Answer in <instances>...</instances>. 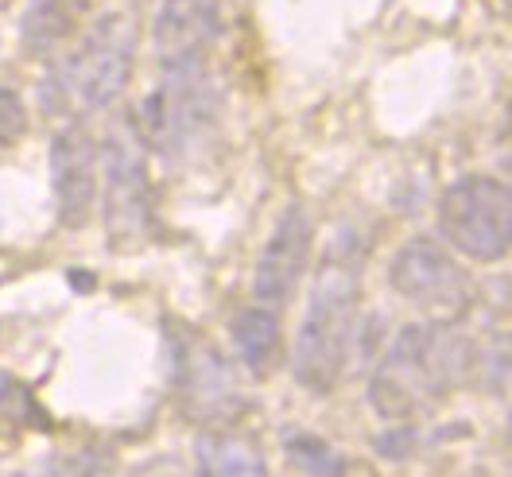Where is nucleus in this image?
<instances>
[{
  "instance_id": "obj_7",
  "label": "nucleus",
  "mask_w": 512,
  "mask_h": 477,
  "mask_svg": "<svg viewBox=\"0 0 512 477\" xmlns=\"http://www.w3.org/2000/svg\"><path fill=\"white\" fill-rule=\"evenodd\" d=\"M388 284L396 287V295L439 318H458L474 303V280L435 237L404 241L388 264Z\"/></svg>"
},
{
  "instance_id": "obj_6",
  "label": "nucleus",
  "mask_w": 512,
  "mask_h": 477,
  "mask_svg": "<svg viewBox=\"0 0 512 477\" xmlns=\"http://www.w3.org/2000/svg\"><path fill=\"white\" fill-rule=\"evenodd\" d=\"M443 245L478 264H497L512 253V187L493 175H462L439 198Z\"/></svg>"
},
{
  "instance_id": "obj_15",
  "label": "nucleus",
  "mask_w": 512,
  "mask_h": 477,
  "mask_svg": "<svg viewBox=\"0 0 512 477\" xmlns=\"http://www.w3.org/2000/svg\"><path fill=\"white\" fill-rule=\"evenodd\" d=\"M32 431H51V415L28 384L0 369V439H24Z\"/></svg>"
},
{
  "instance_id": "obj_2",
  "label": "nucleus",
  "mask_w": 512,
  "mask_h": 477,
  "mask_svg": "<svg viewBox=\"0 0 512 477\" xmlns=\"http://www.w3.org/2000/svg\"><path fill=\"white\" fill-rule=\"evenodd\" d=\"M369 322L361 318V256L338 241L315 276L303 322L291 346V373L315 396H330L365 350Z\"/></svg>"
},
{
  "instance_id": "obj_9",
  "label": "nucleus",
  "mask_w": 512,
  "mask_h": 477,
  "mask_svg": "<svg viewBox=\"0 0 512 477\" xmlns=\"http://www.w3.org/2000/svg\"><path fill=\"white\" fill-rule=\"evenodd\" d=\"M315 249V222L307 214V206L291 202L280 214V222L272 229V237L264 241L260 260L253 272V295L264 307H284L291 295L303 284V272L311 264Z\"/></svg>"
},
{
  "instance_id": "obj_19",
  "label": "nucleus",
  "mask_w": 512,
  "mask_h": 477,
  "mask_svg": "<svg viewBox=\"0 0 512 477\" xmlns=\"http://www.w3.org/2000/svg\"><path fill=\"white\" fill-rule=\"evenodd\" d=\"M412 443H416L412 423H392V431H384L381 439H377V450H381L384 458H404L412 450Z\"/></svg>"
},
{
  "instance_id": "obj_8",
  "label": "nucleus",
  "mask_w": 512,
  "mask_h": 477,
  "mask_svg": "<svg viewBox=\"0 0 512 477\" xmlns=\"http://www.w3.org/2000/svg\"><path fill=\"white\" fill-rule=\"evenodd\" d=\"M175 388H179V404L194 423H229L245 412V396L233 365L214 350L206 338H198L191 330H183L175 338Z\"/></svg>"
},
{
  "instance_id": "obj_10",
  "label": "nucleus",
  "mask_w": 512,
  "mask_h": 477,
  "mask_svg": "<svg viewBox=\"0 0 512 477\" xmlns=\"http://www.w3.org/2000/svg\"><path fill=\"white\" fill-rule=\"evenodd\" d=\"M51 187H55V214L66 229H82L90 222L101 191V152L82 125H66L55 132Z\"/></svg>"
},
{
  "instance_id": "obj_14",
  "label": "nucleus",
  "mask_w": 512,
  "mask_h": 477,
  "mask_svg": "<svg viewBox=\"0 0 512 477\" xmlns=\"http://www.w3.org/2000/svg\"><path fill=\"white\" fill-rule=\"evenodd\" d=\"M229 330H233V346L241 353L245 369L264 377L272 369L276 353H280V315H276V307H264V303L245 307V311L233 315Z\"/></svg>"
},
{
  "instance_id": "obj_18",
  "label": "nucleus",
  "mask_w": 512,
  "mask_h": 477,
  "mask_svg": "<svg viewBox=\"0 0 512 477\" xmlns=\"http://www.w3.org/2000/svg\"><path fill=\"white\" fill-rule=\"evenodd\" d=\"M28 132V109L16 90L0 86V148H12L20 136Z\"/></svg>"
},
{
  "instance_id": "obj_22",
  "label": "nucleus",
  "mask_w": 512,
  "mask_h": 477,
  "mask_svg": "<svg viewBox=\"0 0 512 477\" xmlns=\"http://www.w3.org/2000/svg\"><path fill=\"white\" fill-rule=\"evenodd\" d=\"M505 4H512V0H505Z\"/></svg>"
},
{
  "instance_id": "obj_13",
  "label": "nucleus",
  "mask_w": 512,
  "mask_h": 477,
  "mask_svg": "<svg viewBox=\"0 0 512 477\" xmlns=\"http://www.w3.org/2000/svg\"><path fill=\"white\" fill-rule=\"evenodd\" d=\"M194 454H198L202 477H272L260 446L241 439V435H229V431L198 435Z\"/></svg>"
},
{
  "instance_id": "obj_3",
  "label": "nucleus",
  "mask_w": 512,
  "mask_h": 477,
  "mask_svg": "<svg viewBox=\"0 0 512 477\" xmlns=\"http://www.w3.org/2000/svg\"><path fill=\"white\" fill-rule=\"evenodd\" d=\"M136 63V24L113 12L101 16L82 43L59 59L39 82V105L43 113L78 117V113H101L125 94Z\"/></svg>"
},
{
  "instance_id": "obj_21",
  "label": "nucleus",
  "mask_w": 512,
  "mask_h": 477,
  "mask_svg": "<svg viewBox=\"0 0 512 477\" xmlns=\"http://www.w3.org/2000/svg\"><path fill=\"white\" fill-rule=\"evenodd\" d=\"M505 443L512 446V412H509V423H505Z\"/></svg>"
},
{
  "instance_id": "obj_16",
  "label": "nucleus",
  "mask_w": 512,
  "mask_h": 477,
  "mask_svg": "<svg viewBox=\"0 0 512 477\" xmlns=\"http://www.w3.org/2000/svg\"><path fill=\"white\" fill-rule=\"evenodd\" d=\"M284 446H288L291 462H295L307 477H342L346 474V458L326 443V439H319V435L288 431V435H284Z\"/></svg>"
},
{
  "instance_id": "obj_12",
  "label": "nucleus",
  "mask_w": 512,
  "mask_h": 477,
  "mask_svg": "<svg viewBox=\"0 0 512 477\" xmlns=\"http://www.w3.org/2000/svg\"><path fill=\"white\" fill-rule=\"evenodd\" d=\"M94 0H28L20 20V47L28 55H51L66 35L74 32L78 16Z\"/></svg>"
},
{
  "instance_id": "obj_5",
  "label": "nucleus",
  "mask_w": 512,
  "mask_h": 477,
  "mask_svg": "<svg viewBox=\"0 0 512 477\" xmlns=\"http://www.w3.org/2000/svg\"><path fill=\"white\" fill-rule=\"evenodd\" d=\"M101 152V206L105 233L113 249H136L148 241L156 210H152V179H148V144L132 117L109 128Z\"/></svg>"
},
{
  "instance_id": "obj_20",
  "label": "nucleus",
  "mask_w": 512,
  "mask_h": 477,
  "mask_svg": "<svg viewBox=\"0 0 512 477\" xmlns=\"http://www.w3.org/2000/svg\"><path fill=\"white\" fill-rule=\"evenodd\" d=\"M474 365H497V357H481V353H478V361H474ZM509 365H512V357H509ZM501 377H505V381H509L512 373H509V369H505V373H501V369H497V384H501Z\"/></svg>"
},
{
  "instance_id": "obj_1",
  "label": "nucleus",
  "mask_w": 512,
  "mask_h": 477,
  "mask_svg": "<svg viewBox=\"0 0 512 477\" xmlns=\"http://www.w3.org/2000/svg\"><path fill=\"white\" fill-rule=\"evenodd\" d=\"M478 346L450 322H412L396 334L369 377V404L388 423H412L447 404L474 377Z\"/></svg>"
},
{
  "instance_id": "obj_11",
  "label": "nucleus",
  "mask_w": 512,
  "mask_h": 477,
  "mask_svg": "<svg viewBox=\"0 0 512 477\" xmlns=\"http://www.w3.org/2000/svg\"><path fill=\"white\" fill-rule=\"evenodd\" d=\"M222 0H160L152 43L160 66L206 63V51L214 47L222 28Z\"/></svg>"
},
{
  "instance_id": "obj_17",
  "label": "nucleus",
  "mask_w": 512,
  "mask_h": 477,
  "mask_svg": "<svg viewBox=\"0 0 512 477\" xmlns=\"http://www.w3.org/2000/svg\"><path fill=\"white\" fill-rule=\"evenodd\" d=\"M101 470V462H94V454H51L43 462H35L28 470H16V474H4V477H90Z\"/></svg>"
},
{
  "instance_id": "obj_4",
  "label": "nucleus",
  "mask_w": 512,
  "mask_h": 477,
  "mask_svg": "<svg viewBox=\"0 0 512 477\" xmlns=\"http://www.w3.org/2000/svg\"><path fill=\"white\" fill-rule=\"evenodd\" d=\"M218 90L206 74V63L163 66L160 86L140 105V136L163 159H183L206 140L218 121Z\"/></svg>"
}]
</instances>
